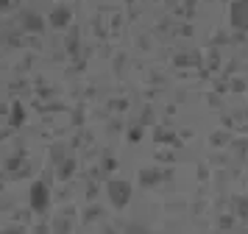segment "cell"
<instances>
[{"label":"cell","instance_id":"7a4b0ae2","mask_svg":"<svg viewBox=\"0 0 248 234\" xmlns=\"http://www.w3.org/2000/svg\"><path fill=\"white\" fill-rule=\"evenodd\" d=\"M234 22L237 25H243V28L248 25V0H243V3H237L234 6Z\"/></svg>","mask_w":248,"mask_h":234},{"label":"cell","instance_id":"3957f363","mask_svg":"<svg viewBox=\"0 0 248 234\" xmlns=\"http://www.w3.org/2000/svg\"><path fill=\"white\" fill-rule=\"evenodd\" d=\"M128 195V187H120V184H112V195H114V203H123V198L120 195Z\"/></svg>","mask_w":248,"mask_h":234},{"label":"cell","instance_id":"6da1fadb","mask_svg":"<svg viewBox=\"0 0 248 234\" xmlns=\"http://www.w3.org/2000/svg\"><path fill=\"white\" fill-rule=\"evenodd\" d=\"M31 195H34V209H45L47 206V189H45V184H34V189H31Z\"/></svg>","mask_w":248,"mask_h":234}]
</instances>
